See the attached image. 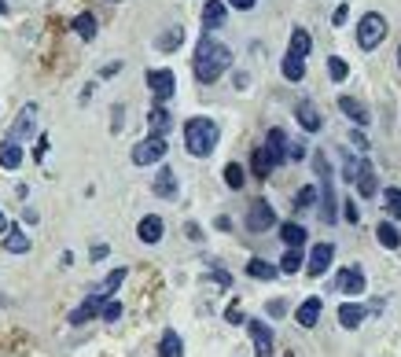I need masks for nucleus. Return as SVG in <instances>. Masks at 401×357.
<instances>
[{"label": "nucleus", "mask_w": 401, "mask_h": 357, "mask_svg": "<svg viewBox=\"0 0 401 357\" xmlns=\"http://www.w3.org/2000/svg\"><path fill=\"white\" fill-rule=\"evenodd\" d=\"M228 67H232V52H228V45L214 41L210 33H203V37H199V45H196V56H191V70H196V81H199V85H214Z\"/></svg>", "instance_id": "nucleus-1"}, {"label": "nucleus", "mask_w": 401, "mask_h": 357, "mask_svg": "<svg viewBox=\"0 0 401 357\" xmlns=\"http://www.w3.org/2000/svg\"><path fill=\"white\" fill-rule=\"evenodd\" d=\"M217 140H221L217 122H210V118H188L184 122V148H188V155L206 159L217 148Z\"/></svg>", "instance_id": "nucleus-2"}, {"label": "nucleus", "mask_w": 401, "mask_h": 357, "mask_svg": "<svg viewBox=\"0 0 401 357\" xmlns=\"http://www.w3.org/2000/svg\"><path fill=\"white\" fill-rule=\"evenodd\" d=\"M383 37H386V19L379 11H365L361 22H357V45L365 48V52H376L383 45Z\"/></svg>", "instance_id": "nucleus-3"}, {"label": "nucleus", "mask_w": 401, "mask_h": 357, "mask_svg": "<svg viewBox=\"0 0 401 357\" xmlns=\"http://www.w3.org/2000/svg\"><path fill=\"white\" fill-rule=\"evenodd\" d=\"M166 151H170V144H166V136H148L140 140V144H133V166H155L166 159Z\"/></svg>", "instance_id": "nucleus-4"}, {"label": "nucleus", "mask_w": 401, "mask_h": 357, "mask_svg": "<svg viewBox=\"0 0 401 357\" xmlns=\"http://www.w3.org/2000/svg\"><path fill=\"white\" fill-rule=\"evenodd\" d=\"M269 228H276V210L269 207L265 199H251V207H247V232L262 236V232H269Z\"/></svg>", "instance_id": "nucleus-5"}, {"label": "nucleus", "mask_w": 401, "mask_h": 357, "mask_svg": "<svg viewBox=\"0 0 401 357\" xmlns=\"http://www.w3.org/2000/svg\"><path fill=\"white\" fill-rule=\"evenodd\" d=\"M33 129H37V104H26V107L19 111V118H15V125L8 129L4 140H11V144H22V140L33 136Z\"/></svg>", "instance_id": "nucleus-6"}, {"label": "nucleus", "mask_w": 401, "mask_h": 357, "mask_svg": "<svg viewBox=\"0 0 401 357\" xmlns=\"http://www.w3.org/2000/svg\"><path fill=\"white\" fill-rule=\"evenodd\" d=\"M148 88H151V96L159 100V104H166V100L177 93L173 70H148Z\"/></svg>", "instance_id": "nucleus-7"}, {"label": "nucleus", "mask_w": 401, "mask_h": 357, "mask_svg": "<svg viewBox=\"0 0 401 357\" xmlns=\"http://www.w3.org/2000/svg\"><path fill=\"white\" fill-rule=\"evenodd\" d=\"M103 302H107V299H103L100 291H93V295H88L81 306H77V310H70V317H67V321H70L74 328H81V324H88V321H96V317H100V310H103Z\"/></svg>", "instance_id": "nucleus-8"}, {"label": "nucleus", "mask_w": 401, "mask_h": 357, "mask_svg": "<svg viewBox=\"0 0 401 357\" xmlns=\"http://www.w3.org/2000/svg\"><path fill=\"white\" fill-rule=\"evenodd\" d=\"M247 328H251V339H254V354L258 357H273V347H276L273 328H269L265 321H247Z\"/></svg>", "instance_id": "nucleus-9"}, {"label": "nucleus", "mask_w": 401, "mask_h": 357, "mask_svg": "<svg viewBox=\"0 0 401 357\" xmlns=\"http://www.w3.org/2000/svg\"><path fill=\"white\" fill-rule=\"evenodd\" d=\"M294 118H299V125L306 133H320V129H324V118H320V111H317L313 100H299V104H294Z\"/></svg>", "instance_id": "nucleus-10"}, {"label": "nucleus", "mask_w": 401, "mask_h": 357, "mask_svg": "<svg viewBox=\"0 0 401 357\" xmlns=\"http://www.w3.org/2000/svg\"><path fill=\"white\" fill-rule=\"evenodd\" d=\"M317 199H320V218H324V225L339 221V207H335L339 199H335V188H331V173L320 177V196Z\"/></svg>", "instance_id": "nucleus-11"}, {"label": "nucleus", "mask_w": 401, "mask_h": 357, "mask_svg": "<svg viewBox=\"0 0 401 357\" xmlns=\"http://www.w3.org/2000/svg\"><path fill=\"white\" fill-rule=\"evenodd\" d=\"M288 144H291V136L280 129V125H273V129H269V136H265V151H269V159H273L276 166H283L288 162Z\"/></svg>", "instance_id": "nucleus-12"}, {"label": "nucleus", "mask_w": 401, "mask_h": 357, "mask_svg": "<svg viewBox=\"0 0 401 357\" xmlns=\"http://www.w3.org/2000/svg\"><path fill=\"white\" fill-rule=\"evenodd\" d=\"M335 291H343V295H361V291H365V273H361V265L339 269V276H335Z\"/></svg>", "instance_id": "nucleus-13"}, {"label": "nucleus", "mask_w": 401, "mask_h": 357, "mask_svg": "<svg viewBox=\"0 0 401 357\" xmlns=\"http://www.w3.org/2000/svg\"><path fill=\"white\" fill-rule=\"evenodd\" d=\"M225 19H228V4H225V0H206V4H203V26H206V33L221 30Z\"/></svg>", "instance_id": "nucleus-14"}, {"label": "nucleus", "mask_w": 401, "mask_h": 357, "mask_svg": "<svg viewBox=\"0 0 401 357\" xmlns=\"http://www.w3.org/2000/svg\"><path fill=\"white\" fill-rule=\"evenodd\" d=\"M331 258H335V247L331 244H317L313 251H309V276H324L328 273V265H331Z\"/></svg>", "instance_id": "nucleus-15"}, {"label": "nucleus", "mask_w": 401, "mask_h": 357, "mask_svg": "<svg viewBox=\"0 0 401 357\" xmlns=\"http://www.w3.org/2000/svg\"><path fill=\"white\" fill-rule=\"evenodd\" d=\"M354 184H357V196H361V199L379 196V181H376V170H372V162H361V170H357V177H354Z\"/></svg>", "instance_id": "nucleus-16"}, {"label": "nucleus", "mask_w": 401, "mask_h": 357, "mask_svg": "<svg viewBox=\"0 0 401 357\" xmlns=\"http://www.w3.org/2000/svg\"><path fill=\"white\" fill-rule=\"evenodd\" d=\"M151 192L159 196V199H177V173L170 170V166H162V170L155 173V181H151Z\"/></svg>", "instance_id": "nucleus-17"}, {"label": "nucleus", "mask_w": 401, "mask_h": 357, "mask_svg": "<svg viewBox=\"0 0 401 357\" xmlns=\"http://www.w3.org/2000/svg\"><path fill=\"white\" fill-rule=\"evenodd\" d=\"M162 232H166V225H162V218H159V214H148V218H140V225H136L140 244H159V239H162Z\"/></svg>", "instance_id": "nucleus-18"}, {"label": "nucleus", "mask_w": 401, "mask_h": 357, "mask_svg": "<svg viewBox=\"0 0 401 357\" xmlns=\"http://www.w3.org/2000/svg\"><path fill=\"white\" fill-rule=\"evenodd\" d=\"M339 111H343V114H346V118H350L354 125H368V118H372V114H368V107L361 104L357 96H339Z\"/></svg>", "instance_id": "nucleus-19"}, {"label": "nucleus", "mask_w": 401, "mask_h": 357, "mask_svg": "<svg viewBox=\"0 0 401 357\" xmlns=\"http://www.w3.org/2000/svg\"><path fill=\"white\" fill-rule=\"evenodd\" d=\"M148 129L155 133V136H166L173 129V114L166 111V104H155L151 107V114H148Z\"/></svg>", "instance_id": "nucleus-20"}, {"label": "nucleus", "mask_w": 401, "mask_h": 357, "mask_svg": "<svg viewBox=\"0 0 401 357\" xmlns=\"http://www.w3.org/2000/svg\"><path fill=\"white\" fill-rule=\"evenodd\" d=\"M320 310H324V302H320V299L313 295V299H306V302L299 306V310H294V321H299L302 328H313V324L320 321Z\"/></svg>", "instance_id": "nucleus-21"}, {"label": "nucleus", "mask_w": 401, "mask_h": 357, "mask_svg": "<svg viewBox=\"0 0 401 357\" xmlns=\"http://www.w3.org/2000/svg\"><path fill=\"white\" fill-rule=\"evenodd\" d=\"M368 317V310L365 306H357V302H346V306H339V324L346 328V331H354V328H361V321Z\"/></svg>", "instance_id": "nucleus-22"}, {"label": "nucleus", "mask_w": 401, "mask_h": 357, "mask_svg": "<svg viewBox=\"0 0 401 357\" xmlns=\"http://www.w3.org/2000/svg\"><path fill=\"white\" fill-rule=\"evenodd\" d=\"M309 52H313V37H309V30H306V26H294V30H291V48H288V56L306 59Z\"/></svg>", "instance_id": "nucleus-23"}, {"label": "nucleus", "mask_w": 401, "mask_h": 357, "mask_svg": "<svg viewBox=\"0 0 401 357\" xmlns=\"http://www.w3.org/2000/svg\"><path fill=\"white\" fill-rule=\"evenodd\" d=\"M159 357H184V339H180L173 328L162 331V339H159Z\"/></svg>", "instance_id": "nucleus-24"}, {"label": "nucleus", "mask_w": 401, "mask_h": 357, "mask_svg": "<svg viewBox=\"0 0 401 357\" xmlns=\"http://www.w3.org/2000/svg\"><path fill=\"white\" fill-rule=\"evenodd\" d=\"M276 170V162L269 159V151L265 148H254V155H251V173L258 177V181H269V173Z\"/></svg>", "instance_id": "nucleus-25"}, {"label": "nucleus", "mask_w": 401, "mask_h": 357, "mask_svg": "<svg viewBox=\"0 0 401 357\" xmlns=\"http://www.w3.org/2000/svg\"><path fill=\"white\" fill-rule=\"evenodd\" d=\"M247 276H251V280H276V276H280V265L265 262V258H251V262H247Z\"/></svg>", "instance_id": "nucleus-26"}, {"label": "nucleus", "mask_w": 401, "mask_h": 357, "mask_svg": "<svg viewBox=\"0 0 401 357\" xmlns=\"http://www.w3.org/2000/svg\"><path fill=\"white\" fill-rule=\"evenodd\" d=\"M180 41H184V26H170L166 33L155 37V48H159V52H177Z\"/></svg>", "instance_id": "nucleus-27"}, {"label": "nucleus", "mask_w": 401, "mask_h": 357, "mask_svg": "<svg viewBox=\"0 0 401 357\" xmlns=\"http://www.w3.org/2000/svg\"><path fill=\"white\" fill-rule=\"evenodd\" d=\"M96 30H100V26H96V15H93V11H81V15L74 19V33L81 37V41H93Z\"/></svg>", "instance_id": "nucleus-28"}, {"label": "nucleus", "mask_w": 401, "mask_h": 357, "mask_svg": "<svg viewBox=\"0 0 401 357\" xmlns=\"http://www.w3.org/2000/svg\"><path fill=\"white\" fill-rule=\"evenodd\" d=\"M280 239H283L288 247H302V244H306V228H302L299 221H283V225H280Z\"/></svg>", "instance_id": "nucleus-29"}, {"label": "nucleus", "mask_w": 401, "mask_h": 357, "mask_svg": "<svg viewBox=\"0 0 401 357\" xmlns=\"http://www.w3.org/2000/svg\"><path fill=\"white\" fill-rule=\"evenodd\" d=\"M4 251L8 254H26V251H30V236L19 232V228H8V232H4Z\"/></svg>", "instance_id": "nucleus-30"}, {"label": "nucleus", "mask_w": 401, "mask_h": 357, "mask_svg": "<svg viewBox=\"0 0 401 357\" xmlns=\"http://www.w3.org/2000/svg\"><path fill=\"white\" fill-rule=\"evenodd\" d=\"M0 166H4V170H19L22 166V148L4 140V144H0Z\"/></svg>", "instance_id": "nucleus-31"}, {"label": "nucleus", "mask_w": 401, "mask_h": 357, "mask_svg": "<svg viewBox=\"0 0 401 357\" xmlns=\"http://www.w3.org/2000/svg\"><path fill=\"white\" fill-rule=\"evenodd\" d=\"M376 239L386 247V251H398L401 247V232L394 228V221H383V225H376Z\"/></svg>", "instance_id": "nucleus-32"}, {"label": "nucleus", "mask_w": 401, "mask_h": 357, "mask_svg": "<svg viewBox=\"0 0 401 357\" xmlns=\"http://www.w3.org/2000/svg\"><path fill=\"white\" fill-rule=\"evenodd\" d=\"M125 276H129V269H125V265H122V269H111V273H107V280H103V284H100L96 291H100L103 299H111L114 291H118V287L125 284Z\"/></svg>", "instance_id": "nucleus-33"}, {"label": "nucleus", "mask_w": 401, "mask_h": 357, "mask_svg": "<svg viewBox=\"0 0 401 357\" xmlns=\"http://www.w3.org/2000/svg\"><path fill=\"white\" fill-rule=\"evenodd\" d=\"M317 196H320L317 188H313V184H306L302 192L294 196V203H291V207H294V214H306V210H313V207H317Z\"/></svg>", "instance_id": "nucleus-34"}, {"label": "nucleus", "mask_w": 401, "mask_h": 357, "mask_svg": "<svg viewBox=\"0 0 401 357\" xmlns=\"http://www.w3.org/2000/svg\"><path fill=\"white\" fill-rule=\"evenodd\" d=\"M225 184L232 188V192H239V188L247 184V170H243L239 162H228V166H225Z\"/></svg>", "instance_id": "nucleus-35"}, {"label": "nucleus", "mask_w": 401, "mask_h": 357, "mask_svg": "<svg viewBox=\"0 0 401 357\" xmlns=\"http://www.w3.org/2000/svg\"><path fill=\"white\" fill-rule=\"evenodd\" d=\"M283 78H288V81H302L306 78V59H299V56L283 59Z\"/></svg>", "instance_id": "nucleus-36"}, {"label": "nucleus", "mask_w": 401, "mask_h": 357, "mask_svg": "<svg viewBox=\"0 0 401 357\" xmlns=\"http://www.w3.org/2000/svg\"><path fill=\"white\" fill-rule=\"evenodd\" d=\"M383 207H386L391 218L401 221V188H383Z\"/></svg>", "instance_id": "nucleus-37"}, {"label": "nucleus", "mask_w": 401, "mask_h": 357, "mask_svg": "<svg viewBox=\"0 0 401 357\" xmlns=\"http://www.w3.org/2000/svg\"><path fill=\"white\" fill-rule=\"evenodd\" d=\"M302 262H306V258H302V247H291V251L280 258V273H299Z\"/></svg>", "instance_id": "nucleus-38"}, {"label": "nucleus", "mask_w": 401, "mask_h": 357, "mask_svg": "<svg viewBox=\"0 0 401 357\" xmlns=\"http://www.w3.org/2000/svg\"><path fill=\"white\" fill-rule=\"evenodd\" d=\"M328 74H331V81H346V78H350V63L339 59V56H331L328 59Z\"/></svg>", "instance_id": "nucleus-39"}, {"label": "nucleus", "mask_w": 401, "mask_h": 357, "mask_svg": "<svg viewBox=\"0 0 401 357\" xmlns=\"http://www.w3.org/2000/svg\"><path fill=\"white\" fill-rule=\"evenodd\" d=\"M357 170H361V159H354V155H343V181H350V184H354Z\"/></svg>", "instance_id": "nucleus-40"}, {"label": "nucleus", "mask_w": 401, "mask_h": 357, "mask_svg": "<svg viewBox=\"0 0 401 357\" xmlns=\"http://www.w3.org/2000/svg\"><path fill=\"white\" fill-rule=\"evenodd\" d=\"M100 317H103V321H118V317H122V302H103V310H100Z\"/></svg>", "instance_id": "nucleus-41"}, {"label": "nucleus", "mask_w": 401, "mask_h": 357, "mask_svg": "<svg viewBox=\"0 0 401 357\" xmlns=\"http://www.w3.org/2000/svg\"><path fill=\"white\" fill-rule=\"evenodd\" d=\"M210 280H214V284H217V287H225V291L232 287V276H228L225 269H217V265H214V262H210Z\"/></svg>", "instance_id": "nucleus-42"}, {"label": "nucleus", "mask_w": 401, "mask_h": 357, "mask_svg": "<svg viewBox=\"0 0 401 357\" xmlns=\"http://www.w3.org/2000/svg\"><path fill=\"white\" fill-rule=\"evenodd\" d=\"M225 321H228V324H243V310H239V302H232L228 310H225Z\"/></svg>", "instance_id": "nucleus-43"}, {"label": "nucleus", "mask_w": 401, "mask_h": 357, "mask_svg": "<svg viewBox=\"0 0 401 357\" xmlns=\"http://www.w3.org/2000/svg\"><path fill=\"white\" fill-rule=\"evenodd\" d=\"M265 313H269V317H283V313H288V302H283V299H273V302L265 306Z\"/></svg>", "instance_id": "nucleus-44"}, {"label": "nucleus", "mask_w": 401, "mask_h": 357, "mask_svg": "<svg viewBox=\"0 0 401 357\" xmlns=\"http://www.w3.org/2000/svg\"><path fill=\"white\" fill-rule=\"evenodd\" d=\"M346 19H350V8H346V4H339V8H335V15H331V26H343Z\"/></svg>", "instance_id": "nucleus-45"}, {"label": "nucleus", "mask_w": 401, "mask_h": 357, "mask_svg": "<svg viewBox=\"0 0 401 357\" xmlns=\"http://www.w3.org/2000/svg\"><path fill=\"white\" fill-rule=\"evenodd\" d=\"M184 236L191 239V244H199V239H203V228H199L196 221H188V225H184Z\"/></svg>", "instance_id": "nucleus-46"}, {"label": "nucleus", "mask_w": 401, "mask_h": 357, "mask_svg": "<svg viewBox=\"0 0 401 357\" xmlns=\"http://www.w3.org/2000/svg\"><path fill=\"white\" fill-rule=\"evenodd\" d=\"M107 254H111V247H107V244H96L93 251H88V258H93V262H103Z\"/></svg>", "instance_id": "nucleus-47"}, {"label": "nucleus", "mask_w": 401, "mask_h": 357, "mask_svg": "<svg viewBox=\"0 0 401 357\" xmlns=\"http://www.w3.org/2000/svg\"><path fill=\"white\" fill-rule=\"evenodd\" d=\"M350 144H354L357 151H368V140H365V133H361V129H354V133H350Z\"/></svg>", "instance_id": "nucleus-48"}, {"label": "nucleus", "mask_w": 401, "mask_h": 357, "mask_svg": "<svg viewBox=\"0 0 401 357\" xmlns=\"http://www.w3.org/2000/svg\"><path fill=\"white\" fill-rule=\"evenodd\" d=\"M118 70H122V63H107V67L100 70V78H114V74H118Z\"/></svg>", "instance_id": "nucleus-49"}, {"label": "nucleus", "mask_w": 401, "mask_h": 357, "mask_svg": "<svg viewBox=\"0 0 401 357\" xmlns=\"http://www.w3.org/2000/svg\"><path fill=\"white\" fill-rule=\"evenodd\" d=\"M111 114H114V133H118V129H122V122H125V118H122V114H125V111H122V104H114V111H111Z\"/></svg>", "instance_id": "nucleus-50"}, {"label": "nucleus", "mask_w": 401, "mask_h": 357, "mask_svg": "<svg viewBox=\"0 0 401 357\" xmlns=\"http://www.w3.org/2000/svg\"><path fill=\"white\" fill-rule=\"evenodd\" d=\"M217 228H221V232H228V228H232V218H228V214H217V221H214Z\"/></svg>", "instance_id": "nucleus-51"}, {"label": "nucleus", "mask_w": 401, "mask_h": 357, "mask_svg": "<svg viewBox=\"0 0 401 357\" xmlns=\"http://www.w3.org/2000/svg\"><path fill=\"white\" fill-rule=\"evenodd\" d=\"M228 4H232V8H239V11H251L258 0H228Z\"/></svg>", "instance_id": "nucleus-52"}, {"label": "nucleus", "mask_w": 401, "mask_h": 357, "mask_svg": "<svg viewBox=\"0 0 401 357\" xmlns=\"http://www.w3.org/2000/svg\"><path fill=\"white\" fill-rule=\"evenodd\" d=\"M45 151H48V136L37 140V159H45Z\"/></svg>", "instance_id": "nucleus-53"}, {"label": "nucleus", "mask_w": 401, "mask_h": 357, "mask_svg": "<svg viewBox=\"0 0 401 357\" xmlns=\"http://www.w3.org/2000/svg\"><path fill=\"white\" fill-rule=\"evenodd\" d=\"M8 228H11V225H8V218H4V214H0V232H8Z\"/></svg>", "instance_id": "nucleus-54"}, {"label": "nucleus", "mask_w": 401, "mask_h": 357, "mask_svg": "<svg viewBox=\"0 0 401 357\" xmlns=\"http://www.w3.org/2000/svg\"><path fill=\"white\" fill-rule=\"evenodd\" d=\"M0 15H8V4H4V0H0Z\"/></svg>", "instance_id": "nucleus-55"}, {"label": "nucleus", "mask_w": 401, "mask_h": 357, "mask_svg": "<svg viewBox=\"0 0 401 357\" xmlns=\"http://www.w3.org/2000/svg\"><path fill=\"white\" fill-rule=\"evenodd\" d=\"M398 67H401V45H398Z\"/></svg>", "instance_id": "nucleus-56"}]
</instances>
